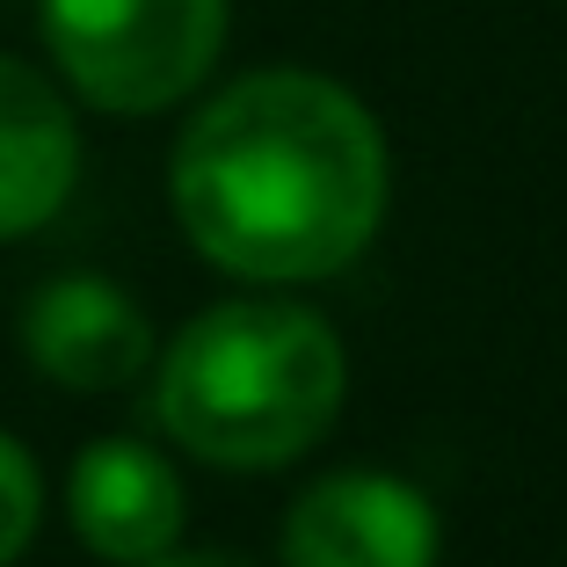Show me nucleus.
Segmentation results:
<instances>
[{
    "mask_svg": "<svg viewBox=\"0 0 567 567\" xmlns=\"http://www.w3.org/2000/svg\"><path fill=\"white\" fill-rule=\"evenodd\" d=\"M175 218L218 269L255 284L334 277L385 218V132L342 81L277 66L248 73L189 117L175 167Z\"/></svg>",
    "mask_w": 567,
    "mask_h": 567,
    "instance_id": "nucleus-1",
    "label": "nucleus"
},
{
    "mask_svg": "<svg viewBox=\"0 0 567 567\" xmlns=\"http://www.w3.org/2000/svg\"><path fill=\"white\" fill-rule=\"evenodd\" d=\"M342 385H350V364L328 320L277 299H234L197 313L167 342L153 415L175 444L212 466L269 473L328 436Z\"/></svg>",
    "mask_w": 567,
    "mask_h": 567,
    "instance_id": "nucleus-2",
    "label": "nucleus"
},
{
    "mask_svg": "<svg viewBox=\"0 0 567 567\" xmlns=\"http://www.w3.org/2000/svg\"><path fill=\"white\" fill-rule=\"evenodd\" d=\"M44 44L73 95L110 117H153L212 73L226 0H44Z\"/></svg>",
    "mask_w": 567,
    "mask_h": 567,
    "instance_id": "nucleus-3",
    "label": "nucleus"
},
{
    "mask_svg": "<svg viewBox=\"0 0 567 567\" xmlns=\"http://www.w3.org/2000/svg\"><path fill=\"white\" fill-rule=\"evenodd\" d=\"M430 495L401 473H328L284 517V567H436Z\"/></svg>",
    "mask_w": 567,
    "mask_h": 567,
    "instance_id": "nucleus-4",
    "label": "nucleus"
},
{
    "mask_svg": "<svg viewBox=\"0 0 567 567\" xmlns=\"http://www.w3.org/2000/svg\"><path fill=\"white\" fill-rule=\"evenodd\" d=\"M22 350L51 385L110 393L153 364V328L110 277H51L22 306Z\"/></svg>",
    "mask_w": 567,
    "mask_h": 567,
    "instance_id": "nucleus-5",
    "label": "nucleus"
},
{
    "mask_svg": "<svg viewBox=\"0 0 567 567\" xmlns=\"http://www.w3.org/2000/svg\"><path fill=\"white\" fill-rule=\"evenodd\" d=\"M66 517L87 538V553L124 567H146L183 538V481L153 444L110 436V444L81 451L66 481Z\"/></svg>",
    "mask_w": 567,
    "mask_h": 567,
    "instance_id": "nucleus-6",
    "label": "nucleus"
},
{
    "mask_svg": "<svg viewBox=\"0 0 567 567\" xmlns=\"http://www.w3.org/2000/svg\"><path fill=\"white\" fill-rule=\"evenodd\" d=\"M81 183V132L66 95L0 51V240L37 234Z\"/></svg>",
    "mask_w": 567,
    "mask_h": 567,
    "instance_id": "nucleus-7",
    "label": "nucleus"
},
{
    "mask_svg": "<svg viewBox=\"0 0 567 567\" xmlns=\"http://www.w3.org/2000/svg\"><path fill=\"white\" fill-rule=\"evenodd\" d=\"M44 517V481H37V458L0 430V567H16L37 538Z\"/></svg>",
    "mask_w": 567,
    "mask_h": 567,
    "instance_id": "nucleus-8",
    "label": "nucleus"
},
{
    "mask_svg": "<svg viewBox=\"0 0 567 567\" xmlns=\"http://www.w3.org/2000/svg\"><path fill=\"white\" fill-rule=\"evenodd\" d=\"M146 567H248V560H240V553H175L167 546V553H153Z\"/></svg>",
    "mask_w": 567,
    "mask_h": 567,
    "instance_id": "nucleus-9",
    "label": "nucleus"
}]
</instances>
